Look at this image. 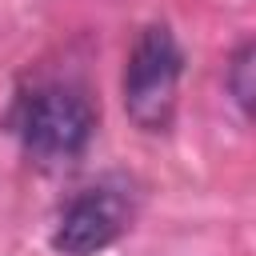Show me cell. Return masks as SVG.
Returning a JSON list of instances; mask_svg holds the SVG:
<instances>
[{"label":"cell","mask_w":256,"mask_h":256,"mask_svg":"<svg viewBox=\"0 0 256 256\" xmlns=\"http://www.w3.org/2000/svg\"><path fill=\"white\" fill-rule=\"evenodd\" d=\"M128 228V200L112 188H88L80 192L56 220L52 248L64 256H96L112 248Z\"/></svg>","instance_id":"3"},{"label":"cell","mask_w":256,"mask_h":256,"mask_svg":"<svg viewBox=\"0 0 256 256\" xmlns=\"http://www.w3.org/2000/svg\"><path fill=\"white\" fill-rule=\"evenodd\" d=\"M184 52L168 24H148L124 64V112L140 132H164L176 116Z\"/></svg>","instance_id":"2"},{"label":"cell","mask_w":256,"mask_h":256,"mask_svg":"<svg viewBox=\"0 0 256 256\" xmlns=\"http://www.w3.org/2000/svg\"><path fill=\"white\" fill-rule=\"evenodd\" d=\"M16 132L24 152L40 164L76 160L96 132V108L72 84H40L20 96Z\"/></svg>","instance_id":"1"},{"label":"cell","mask_w":256,"mask_h":256,"mask_svg":"<svg viewBox=\"0 0 256 256\" xmlns=\"http://www.w3.org/2000/svg\"><path fill=\"white\" fill-rule=\"evenodd\" d=\"M228 92H232L236 108L248 120H256V36L244 40L232 52V60H228Z\"/></svg>","instance_id":"4"}]
</instances>
